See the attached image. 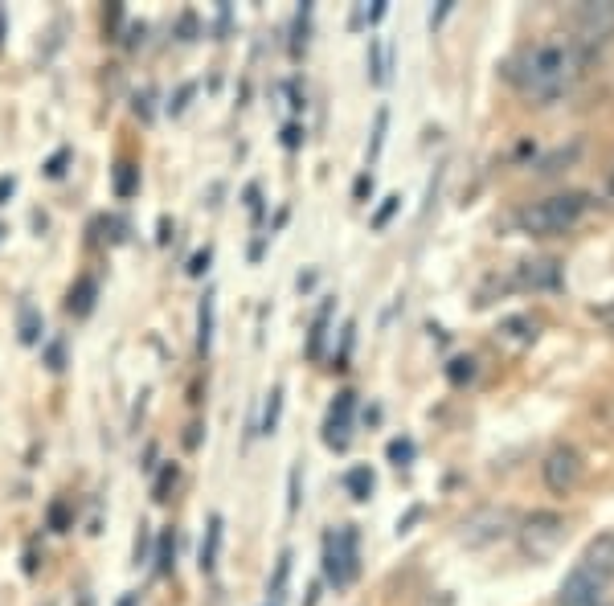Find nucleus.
<instances>
[{
	"label": "nucleus",
	"mask_w": 614,
	"mask_h": 606,
	"mask_svg": "<svg viewBox=\"0 0 614 606\" xmlns=\"http://www.w3.org/2000/svg\"><path fill=\"white\" fill-rule=\"evenodd\" d=\"M574 160H578V144L569 148V152H565V148H557L553 156H545V160L537 164V172H541V177H549V172H561V164H574Z\"/></svg>",
	"instance_id": "obj_21"
},
{
	"label": "nucleus",
	"mask_w": 614,
	"mask_h": 606,
	"mask_svg": "<svg viewBox=\"0 0 614 606\" xmlns=\"http://www.w3.org/2000/svg\"><path fill=\"white\" fill-rule=\"evenodd\" d=\"M213 308H217V295L205 291L201 308H197V349H201V353L213 349Z\"/></svg>",
	"instance_id": "obj_15"
},
{
	"label": "nucleus",
	"mask_w": 614,
	"mask_h": 606,
	"mask_svg": "<svg viewBox=\"0 0 614 606\" xmlns=\"http://www.w3.org/2000/svg\"><path fill=\"white\" fill-rule=\"evenodd\" d=\"M385 17V0H373V9H369V21H381Z\"/></svg>",
	"instance_id": "obj_41"
},
{
	"label": "nucleus",
	"mask_w": 614,
	"mask_h": 606,
	"mask_svg": "<svg viewBox=\"0 0 614 606\" xmlns=\"http://www.w3.org/2000/svg\"><path fill=\"white\" fill-rule=\"evenodd\" d=\"M303 144V127L299 123H287L283 127V148H299Z\"/></svg>",
	"instance_id": "obj_31"
},
{
	"label": "nucleus",
	"mask_w": 614,
	"mask_h": 606,
	"mask_svg": "<svg viewBox=\"0 0 614 606\" xmlns=\"http://www.w3.org/2000/svg\"><path fill=\"white\" fill-rule=\"evenodd\" d=\"M222 516H209V529H205V541H201V557H197V566H201V574H213V566H217V549H222Z\"/></svg>",
	"instance_id": "obj_12"
},
{
	"label": "nucleus",
	"mask_w": 614,
	"mask_h": 606,
	"mask_svg": "<svg viewBox=\"0 0 614 606\" xmlns=\"http://www.w3.org/2000/svg\"><path fill=\"white\" fill-rule=\"evenodd\" d=\"M50 369H62V344H50Z\"/></svg>",
	"instance_id": "obj_40"
},
{
	"label": "nucleus",
	"mask_w": 614,
	"mask_h": 606,
	"mask_svg": "<svg viewBox=\"0 0 614 606\" xmlns=\"http://www.w3.org/2000/svg\"><path fill=\"white\" fill-rule=\"evenodd\" d=\"M385 127H389V111L381 107L377 111V123H373V144H369V164L381 156V148H385Z\"/></svg>",
	"instance_id": "obj_24"
},
{
	"label": "nucleus",
	"mask_w": 614,
	"mask_h": 606,
	"mask_svg": "<svg viewBox=\"0 0 614 606\" xmlns=\"http://www.w3.org/2000/svg\"><path fill=\"white\" fill-rule=\"evenodd\" d=\"M451 13V0H443V5H438L434 13H430V29H438V25H443V17Z\"/></svg>",
	"instance_id": "obj_36"
},
{
	"label": "nucleus",
	"mask_w": 614,
	"mask_h": 606,
	"mask_svg": "<svg viewBox=\"0 0 614 606\" xmlns=\"http://www.w3.org/2000/svg\"><path fill=\"white\" fill-rule=\"evenodd\" d=\"M287 508H291V512L299 508V471H291V500H287Z\"/></svg>",
	"instance_id": "obj_38"
},
{
	"label": "nucleus",
	"mask_w": 614,
	"mask_h": 606,
	"mask_svg": "<svg viewBox=\"0 0 614 606\" xmlns=\"http://www.w3.org/2000/svg\"><path fill=\"white\" fill-rule=\"evenodd\" d=\"M606 586H610V578H602L598 570L586 566V561H578V566L565 574L557 602H561V606H602Z\"/></svg>",
	"instance_id": "obj_7"
},
{
	"label": "nucleus",
	"mask_w": 614,
	"mask_h": 606,
	"mask_svg": "<svg viewBox=\"0 0 614 606\" xmlns=\"http://www.w3.org/2000/svg\"><path fill=\"white\" fill-rule=\"evenodd\" d=\"M512 533V512L508 508H479L471 512L467 521L459 525V541L467 549H484V545H496Z\"/></svg>",
	"instance_id": "obj_6"
},
{
	"label": "nucleus",
	"mask_w": 614,
	"mask_h": 606,
	"mask_svg": "<svg viewBox=\"0 0 614 606\" xmlns=\"http://www.w3.org/2000/svg\"><path fill=\"white\" fill-rule=\"evenodd\" d=\"M373 471L369 467H353V471H348L344 475V488H348V496H353V500H369L373 496Z\"/></svg>",
	"instance_id": "obj_17"
},
{
	"label": "nucleus",
	"mask_w": 614,
	"mask_h": 606,
	"mask_svg": "<svg viewBox=\"0 0 614 606\" xmlns=\"http://www.w3.org/2000/svg\"><path fill=\"white\" fill-rule=\"evenodd\" d=\"M598 320H602V328L614 336V299H610V303H602V308H598Z\"/></svg>",
	"instance_id": "obj_35"
},
{
	"label": "nucleus",
	"mask_w": 614,
	"mask_h": 606,
	"mask_svg": "<svg viewBox=\"0 0 614 606\" xmlns=\"http://www.w3.org/2000/svg\"><path fill=\"white\" fill-rule=\"evenodd\" d=\"M369 78L373 82H385V54H381V41L377 37L369 41Z\"/></svg>",
	"instance_id": "obj_26"
},
{
	"label": "nucleus",
	"mask_w": 614,
	"mask_h": 606,
	"mask_svg": "<svg viewBox=\"0 0 614 606\" xmlns=\"http://www.w3.org/2000/svg\"><path fill=\"white\" fill-rule=\"evenodd\" d=\"M385 455H389V463L410 467V459H414V443H410V439H393V443L385 447Z\"/></svg>",
	"instance_id": "obj_25"
},
{
	"label": "nucleus",
	"mask_w": 614,
	"mask_h": 606,
	"mask_svg": "<svg viewBox=\"0 0 614 606\" xmlns=\"http://www.w3.org/2000/svg\"><path fill=\"white\" fill-rule=\"evenodd\" d=\"M209 263H213V250L205 246V250H197V254L189 258V275H193V279H201V275L209 271Z\"/></svg>",
	"instance_id": "obj_28"
},
{
	"label": "nucleus",
	"mask_w": 614,
	"mask_h": 606,
	"mask_svg": "<svg viewBox=\"0 0 614 606\" xmlns=\"http://www.w3.org/2000/svg\"><path fill=\"white\" fill-rule=\"evenodd\" d=\"M50 529L54 533H66V508L62 504H50Z\"/></svg>",
	"instance_id": "obj_34"
},
{
	"label": "nucleus",
	"mask_w": 614,
	"mask_h": 606,
	"mask_svg": "<svg viewBox=\"0 0 614 606\" xmlns=\"http://www.w3.org/2000/svg\"><path fill=\"white\" fill-rule=\"evenodd\" d=\"M565 516L561 512H533L529 521L520 525V553L529 561H549L561 545H565Z\"/></svg>",
	"instance_id": "obj_4"
},
{
	"label": "nucleus",
	"mask_w": 614,
	"mask_h": 606,
	"mask_svg": "<svg viewBox=\"0 0 614 606\" xmlns=\"http://www.w3.org/2000/svg\"><path fill=\"white\" fill-rule=\"evenodd\" d=\"M447 377H451V385H467V381L475 377V361H471V357H455V361L447 365Z\"/></svg>",
	"instance_id": "obj_23"
},
{
	"label": "nucleus",
	"mask_w": 614,
	"mask_h": 606,
	"mask_svg": "<svg viewBox=\"0 0 614 606\" xmlns=\"http://www.w3.org/2000/svg\"><path fill=\"white\" fill-rule=\"evenodd\" d=\"M582 561H586L590 570H598L602 578H610V582H614V533H598V537L586 545Z\"/></svg>",
	"instance_id": "obj_10"
},
{
	"label": "nucleus",
	"mask_w": 614,
	"mask_h": 606,
	"mask_svg": "<svg viewBox=\"0 0 614 606\" xmlns=\"http://www.w3.org/2000/svg\"><path fill=\"white\" fill-rule=\"evenodd\" d=\"M136 189H140V168L136 164H119L115 168V197L127 201V197H136Z\"/></svg>",
	"instance_id": "obj_18"
},
{
	"label": "nucleus",
	"mask_w": 614,
	"mask_h": 606,
	"mask_svg": "<svg viewBox=\"0 0 614 606\" xmlns=\"http://www.w3.org/2000/svg\"><path fill=\"white\" fill-rule=\"evenodd\" d=\"M95 295H99V283L91 275H82L74 283V291H70V312L74 316H91L95 312Z\"/></svg>",
	"instance_id": "obj_14"
},
{
	"label": "nucleus",
	"mask_w": 614,
	"mask_h": 606,
	"mask_svg": "<svg viewBox=\"0 0 614 606\" xmlns=\"http://www.w3.org/2000/svg\"><path fill=\"white\" fill-rule=\"evenodd\" d=\"M115 606H140V594H123Z\"/></svg>",
	"instance_id": "obj_42"
},
{
	"label": "nucleus",
	"mask_w": 614,
	"mask_h": 606,
	"mask_svg": "<svg viewBox=\"0 0 614 606\" xmlns=\"http://www.w3.org/2000/svg\"><path fill=\"white\" fill-rule=\"evenodd\" d=\"M328 324H332V299L320 303V312H316V320H312V332H307V361H320V357H324Z\"/></svg>",
	"instance_id": "obj_13"
},
{
	"label": "nucleus",
	"mask_w": 614,
	"mask_h": 606,
	"mask_svg": "<svg viewBox=\"0 0 614 606\" xmlns=\"http://www.w3.org/2000/svg\"><path fill=\"white\" fill-rule=\"evenodd\" d=\"M365 193H373V177H369V172H361V177H357V197H365Z\"/></svg>",
	"instance_id": "obj_39"
},
{
	"label": "nucleus",
	"mask_w": 614,
	"mask_h": 606,
	"mask_svg": "<svg viewBox=\"0 0 614 606\" xmlns=\"http://www.w3.org/2000/svg\"><path fill=\"white\" fill-rule=\"evenodd\" d=\"M279 410H283V389H275L271 402H267V414H262V435H275V426H279Z\"/></svg>",
	"instance_id": "obj_22"
},
{
	"label": "nucleus",
	"mask_w": 614,
	"mask_h": 606,
	"mask_svg": "<svg viewBox=\"0 0 614 606\" xmlns=\"http://www.w3.org/2000/svg\"><path fill=\"white\" fill-rule=\"evenodd\" d=\"M172 566H177V537H172V529H164L156 545V574H172Z\"/></svg>",
	"instance_id": "obj_19"
},
{
	"label": "nucleus",
	"mask_w": 614,
	"mask_h": 606,
	"mask_svg": "<svg viewBox=\"0 0 614 606\" xmlns=\"http://www.w3.org/2000/svg\"><path fill=\"white\" fill-rule=\"evenodd\" d=\"M172 480H177V467L168 463V467L160 471V480H156V500H164V492H168V484H172Z\"/></svg>",
	"instance_id": "obj_32"
},
{
	"label": "nucleus",
	"mask_w": 614,
	"mask_h": 606,
	"mask_svg": "<svg viewBox=\"0 0 614 606\" xmlns=\"http://www.w3.org/2000/svg\"><path fill=\"white\" fill-rule=\"evenodd\" d=\"M582 475H586L582 451L569 447V443L553 447V451L545 455V463H541V480H545V488H549L553 496H569V492L582 484Z\"/></svg>",
	"instance_id": "obj_5"
},
{
	"label": "nucleus",
	"mask_w": 614,
	"mask_h": 606,
	"mask_svg": "<svg viewBox=\"0 0 614 606\" xmlns=\"http://www.w3.org/2000/svg\"><path fill=\"white\" fill-rule=\"evenodd\" d=\"M610 185H614V181H610Z\"/></svg>",
	"instance_id": "obj_43"
},
{
	"label": "nucleus",
	"mask_w": 614,
	"mask_h": 606,
	"mask_svg": "<svg viewBox=\"0 0 614 606\" xmlns=\"http://www.w3.org/2000/svg\"><path fill=\"white\" fill-rule=\"evenodd\" d=\"M516 279L524 287H533V291H553L561 283V267L553 263V258H537V263H524Z\"/></svg>",
	"instance_id": "obj_9"
},
{
	"label": "nucleus",
	"mask_w": 614,
	"mask_h": 606,
	"mask_svg": "<svg viewBox=\"0 0 614 606\" xmlns=\"http://www.w3.org/2000/svg\"><path fill=\"white\" fill-rule=\"evenodd\" d=\"M287 578H291V549L279 557L275 566V582H271V602H283L287 598Z\"/></svg>",
	"instance_id": "obj_20"
},
{
	"label": "nucleus",
	"mask_w": 614,
	"mask_h": 606,
	"mask_svg": "<svg viewBox=\"0 0 614 606\" xmlns=\"http://www.w3.org/2000/svg\"><path fill=\"white\" fill-rule=\"evenodd\" d=\"M353 410H357V394H353V389L336 394V402L328 410V422H324V443L332 451H344L348 447V435H353Z\"/></svg>",
	"instance_id": "obj_8"
},
{
	"label": "nucleus",
	"mask_w": 614,
	"mask_h": 606,
	"mask_svg": "<svg viewBox=\"0 0 614 606\" xmlns=\"http://www.w3.org/2000/svg\"><path fill=\"white\" fill-rule=\"evenodd\" d=\"M66 160H70V148H62V152H54L50 160H46V177H62V172H66Z\"/></svg>",
	"instance_id": "obj_30"
},
{
	"label": "nucleus",
	"mask_w": 614,
	"mask_h": 606,
	"mask_svg": "<svg viewBox=\"0 0 614 606\" xmlns=\"http://www.w3.org/2000/svg\"><path fill=\"white\" fill-rule=\"evenodd\" d=\"M496 336H500L504 344H512V349H529V344L537 340V324H533L529 316H508V320L496 328Z\"/></svg>",
	"instance_id": "obj_11"
},
{
	"label": "nucleus",
	"mask_w": 614,
	"mask_h": 606,
	"mask_svg": "<svg viewBox=\"0 0 614 606\" xmlns=\"http://www.w3.org/2000/svg\"><path fill=\"white\" fill-rule=\"evenodd\" d=\"M17 336H21V344H37L41 340V312L33 308V303H21V308H17Z\"/></svg>",
	"instance_id": "obj_16"
},
{
	"label": "nucleus",
	"mask_w": 614,
	"mask_h": 606,
	"mask_svg": "<svg viewBox=\"0 0 614 606\" xmlns=\"http://www.w3.org/2000/svg\"><path fill=\"white\" fill-rule=\"evenodd\" d=\"M246 205L254 213V222H258L262 218V193H258V185H246Z\"/></svg>",
	"instance_id": "obj_33"
},
{
	"label": "nucleus",
	"mask_w": 614,
	"mask_h": 606,
	"mask_svg": "<svg viewBox=\"0 0 614 606\" xmlns=\"http://www.w3.org/2000/svg\"><path fill=\"white\" fill-rule=\"evenodd\" d=\"M193 95H197V82H185V86H181V91H177V99H172V103H168V111H172V115H181V111L189 107V99H193Z\"/></svg>",
	"instance_id": "obj_29"
},
{
	"label": "nucleus",
	"mask_w": 614,
	"mask_h": 606,
	"mask_svg": "<svg viewBox=\"0 0 614 606\" xmlns=\"http://www.w3.org/2000/svg\"><path fill=\"white\" fill-rule=\"evenodd\" d=\"M590 54L594 50H586L578 37H549V41H537V46H529V50H520L508 62L504 74L524 99L553 103L590 66Z\"/></svg>",
	"instance_id": "obj_1"
},
{
	"label": "nucleus",
	"mask_w": 614,
	"mask_h": 606,
	"mask_svg": "<svg viewBox=\"0 0 614 606\" xmlns=\"http://www.w3.org/2000/svg\"><path fill=\"white\" fill-rule=\"evenodd\" d=\"M398 205H402V197H385V205L373 213V230H385L389 226V218L398 213Z\"/></svg>",
	"instance_id": "obj_27"
},
{
	"label": "nucleus",
	"mask_w": 614,
	"mask_h": 606,
	"mask_svg": "<svg viewBox=\"0 0 614 606\" xmlns=\"http://www.w3.org/2000/svg\"><path fill=\"white\" fill-rule=\"evenodd\" d=\"M13 189H17V177H0V205L13 197Z\"/></svg>",
	"instance_id": "obj_37"
},
{
	"label": "nucleus",
	"mask_w": 614,
	"mask_h": 606,
	"mask_svg": "<svg viewBox=\"0 0 614 606\" xmlns=\"http://www.w3.org/2000/svg\"><path fill=\"white\" fill-rule=\"evenodd\" d=\"M361 574V533L353 525H344L324 537V578L340 590Z\"/></svg>",
	"instance_id": "obj_3"
},
{
	"label": "nucleus",
	"mask_w": 614,
	"mask_h": 606,
	"mask_svg": "<svg viewBox=\"0 0 614 606\" xmlns=\"http://www.w3.org/2000/svg\"><path fill=\"white\" fill-rule=\"evenodd\" d=\"M586 209H590V197L578 193V189H569V193H553V197H545V201L524 205V209L516 213V222H520L524 234L549 238V234L574 230V226L586 218Z\"/></svg>",
	"instance_id": "obj_2"
}]
</instances>
